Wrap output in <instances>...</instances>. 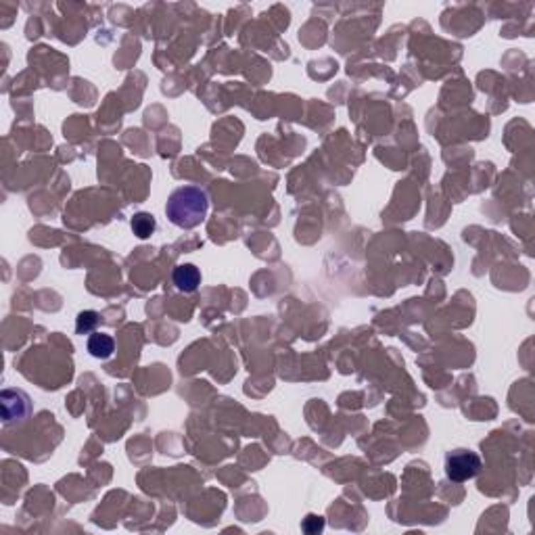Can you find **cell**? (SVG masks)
Listing matches in <instances>:
<instances>
[{
    "instance_id": "obj_5",
    "label": "cell",
    "mask_w": 535,
    "mask_h": 535,
    "mask_svg": "<svg viewBox=\"0 0 535 535\" xmlns=\"http://www.w3.org/2000/svg\"><path fill=\"white\" fill-rule=\"evenodd\" d=\"M88 351H90V355H94L99 360H107L114 355L115 341L105 333H92L88 339Z\"/></svg>"
},
{
    "instance_id": "obj_1",
    "label": "cell",
    "mask_w": 535,
    "mask_h": 535,
    "mask_svg": "<svg viewBox=\"0 0 535 535\" xmlns=\"http://www.w3.org/2000/svg\"><path fill=\"white\" fill-rule=\"evenodd\" d=\"M207 209H209L207 194L197 187H182L174 191L165 205V214L170 222L184 230L199 226L205 220Z\"/></svg>"
},
{
    "instance_id": "obj_2",
    "label": "cell",
    "mask_w": 535,
    "mask_h": 535,
    "mask_svg": "<svg viewBox=\"0 0 535 535\" xmlns=\"http://www.w3.org/2000/svg\"><path fill=\"white\" fill-rule=\"evenodd\" d=\"M481 470V458L470 450H452L446 456V475L450 481H468Z\"/></svg>"
},
{
    "instance_id": "obj_8",
    "label": "cell",
    "mask_w": 535,
    "mask_h": 535,
    "mask_svg": "<svg viewBox=\"0 0 535 535\" xmlns=\"http://www.w3.org/2000/svg\"><path fill=\"white\" fill-rule=\"evenodd\" d=\"M302 529H304L307 535L320 534V531L324 529V519H322V517H316V514H307L306 519H304V523H302Z\"/></svg>"
},
{
    "instance_id": "obj_4",
    "label": "cell",
    "mask_w": 535,
    "mask_h": 535,
    "mask_svg": "<svg viewBox=\"0 0 535 535\" xmlns=\"http://www.w3.org/2000/svg\"><path fill=\"white\" fill-rule=\"evenodd\" d=\"M172 280H174V285H176L180 291L192 293V291H197L199 285H201V272H199V268L192 266V264H180V266L174 268Z\"/></svg>"
},
{
    "instance_id": "obj_6",
    "label": "cell",
    "mask_w": 535,
    "mask_h": 535,
    "mask_svg": "<svg viewBox=\"0 0 535 535\" xmlns=\"http://www.w3.org/2000/svg\"><path fill=\"white\" fill-rule=\"evenodd\" d=\"M130 226H132V232H134L138 238H149L155 232V228H157V222H155V218L151 214L140 211V214H136V216L132 218Z\"/></svg>"
},
{
    "instance_id": "obj_3",
    "label": "cell",
    "mask_w": 535,
    "mask_h": 535,
    "mask_svg": "<svg viewBox=\"0 0 535 535\" xmlns=\"http://www.w3.org/2000/svg\"><path fill=\"white\" fill-rule=\"evenodd\" d=\"M2 419H4V424H15V422H23L28 419L30 410H32V404H30V397L19 391V389H4L2 395Z\"/></svg>"
},
{
    "instance_id": "obj_7",
    "label": "cell",
    "mask_w": 535,
    "mask_h": 535,
    "mask_svg": "<svg viewBox=\"0 0 535 535\" xmlns=\"http://www.w3.org/2000/svg\"><path fill=\"white\" fill-rule=\"evenodd\" d=\"M99 324V314L94 309H86V311H79L76 318V331L77 335H88L96 329Z\"/></svg>"
}]
</instances>
